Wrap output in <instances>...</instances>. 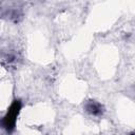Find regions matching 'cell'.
<instances>
[{"instance_id": "obj_2", "label": "cell", "mask_w": 135, "mask_h": 135, "mask_svg": "<svg viewBox=\"0 0 135 135\" xmlns=\"http://www.w3.org/2000/svg\"><path fill=\"white\" fill-rule=\"evenodd\" d=\"M85 109H86V111H88L90 114H92V115H94V116H99V115H101L102 112H103L102 105H101L99 102L94 101V100L89 101V102L85 104Z\"/></svg>"}, {"instance_id": "obj_1", "label": "cell", "mask_w": 135, "mask_h": 135, "mask_svg": "<svg viewBox=\"0 0 135 135\" xmlns=\"http://www.w3.org/2000/svg\"><path fill=\"white\" fill-rule=\"evenodd\" d=\"M20 108H21L20 101H19V100L14 101L13 104L9 107V110L7 111L6 115L3 117L2 126H3V128H5L7 131H12V130L15 128L16 119H17V116H18V114H19Z\"/></svg>"}]
</instances>
